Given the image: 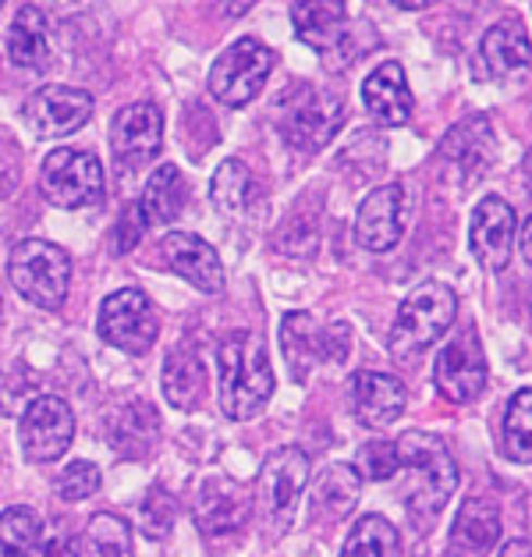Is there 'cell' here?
<instances>
[{
    "instance_id": "8992f818",
    "label": "cell",
    "mask_w": 532,
    "mask_h": 557,
    "mask_svg": "<svg viewBox=\"0 0 532 557\" xmlns=\"http://www.w3.org/2000/svg\"><path fill=\"white\" fill-rule=\"evenodd\" d=\"M274 50L259 44L256 36H245L231 44L210 67V92L231 111L252 103L263 92L270 72H274Z\"/></svg>"
},
{
    "instance_id": "d6a6232c",
    "label": "cell",
    "mask_w": 532,
    "mask_h": 557,
    "mask_svg": "<svg viewBox=\"0 0 532 557\" xmlns=\"http://www.w3.org/2000/svg\"><path fill=\"white\" fill-rule=\"evenodd\" d=\"M86 550L89 557H132V529L117 515H92Z\"/></svg>"
},
{
    "instance_id": "3957f363",
    "label": "cell",
    "mask_w": 532,
    "mask_h": 557,
    "mask_svg": "<svg viewBox=\"0 0 532 557\" xmlns=\"http://www.w3.org/2000/svg\"><path fill=\"white\" fill-rule=\"evenodd\" d=\"M458 312V295L441 281H426L419 284L401 302L398 320H394L387 348L394 359H416L419 351H426L436 345L441 337L451 331Z\"/></svg>"
},
{
    "instance_id": "4fadbf2b",
    "label": "cell",
    "mask_w": 532,
    "mask_h": 557,
    "mask_svg": "<svg viewBox=\"0 0 532 557\" xmlns=\"http://www.w3.org/2000/svg\"><path fill=\"white\" fill-rule=\"evenodd\" d=\"M341 121H345V103L331 92H302L298 100L288 103L281 121V135L288 139L295 149H323L334 139Z\"/></svg>"
},
{
    "instance_id": "d590c367",
    "label": "cell",
    "mask_w": 532,
    "mask_h": 557,
    "mask_svg": "<svg viewBox=\"0 0 532 557\" xmlns=\"http://www.w3.org/2000/svg\"><path fill=\"white\" fill-rule=\"evenodd\" d=\"M143 525H146V533L149 536H157V540H163L171 533V525H174V500L160 491V486H153L149 491V497L143 500Z\"/></svg>"
},
{
    "instance_id": "44dd1931",
    "label": "cell",
    "mask_w": 532,
    "mask_h": 557,
    "mask_svg": "<svg viewBox=\"0 0 532 557\" xmlns=\"http://www.w3.org/2000/svg\"><path fill=\"white\" fill-rule=\"evenodd\" d=\"M532 61V39L525 33V25L518 18H504L497 25H490L480 53H475V67L486 78H504L525 67Z\"/></svg>"
},
{
    "instance_id": "6da1fadb",
    "label": "cell",
    "mask_w": 532,
    "mask_h": 557,
    "mask_svg": "<svg viewBox=\"0 0 532 557\" xmlns=\"http://www.w3.org/2000/svg\"><path fill=\"white\" fill-rule=\"evenodd\" d=\"M401 458V480H405V505L412 511V519L430 529V522L447 508V500L455 497L458 486V466L444 441L430 437V433L408 430L398 441Z\"/></svg>"
},
{
    "instance_id": "1f68e13d",
    "label": "cell",
    "mask_w": 532,
    "mask_h": 557,
    "mask_svg": "<svg viewBox=\"0 0 532 557\" xmlns=\"http://www.w3.org/2000/svg\"><path fill=\"white\" fill-rule=\"evenodd\" d=\"M39 515L29 508H8L0 515V557H36L39 550Z\"/></svg>"
},
{
    "instance_id": "e575fe53",
    "label": "cell",
    "mask_w": 532,
    "mask_h": 557,
    "mask_svg": "<svg viewBox=\"0 0 532 557\" xmlns=\"http://www.w3.org/2000/svg\"><path fill=\"white\" fill-rule=\"evenodd\" d=\"M100 469L92 461H72L61 475H58V494L64 500H86L100 491Z\"/></svg>"
},
{
    "instance_id": "8fae6325",
    "label": "cell",
    "mask_w": 532,
    "mask_h": 557,
    "mask_svg": "<svg viewBox=\"0 0 532 557\" xmlns=\"http://www.w3.org/2000/svg\"><path fill=\"white\" fill-rule=\"evenodd\" d=\"M22 114L39 139H61L92 117V97L75 86H44L25 100Z\"/></svg>"
},
{
    "instance_id": "60d3db41",
    "label": "cell",
    "mask_w": 532,
    "mask_h": 557,
    "mask_svg": "<svg viewBox=\"0 0 532 557\" xmlns=\"http://www.w3.org/2000/svg\"><path fill=\"white\" fill-rule=\"evenodd\" d=\"M522 256H525V263L532 267V216L525 221V231H522Z\"/></svg>"
},
{
    "instance_id": "d4e9b609",
    "label": "cell",
    "mask_w": 532,
    "mask_h": 557,
    "mask_svg": "<svg viewBox=\"0 0 532 557\" xmlns=\"http://www.w3.org/2000/svg\"><path fill=\"white\" fill-rule=\"evenodd\" d=\"M8 58L18 67H29V72H44L50 64V39H47V18L39 8L25 4L15 22H11L8 33Z\"/></svg>"
},
{
    "instance_id": "5b68a950",
    "label": "cell",
    "mask_w": 532,
    "mask_h": 557,
    "mask_svg": "<svg viewBox=\"0 0 532 557\" xmlns=\"http://www.w3.org/2000/svg\"><path fill=\"white\" fill-rule=\"evenodd\" d=\"M306 483H309V458L302 447H277V451L267 455L256 480V511L270 529V536L288 533Z\"/></svg>"
},
{
    "instance_id": "e0dca14e",
    "label": "cell",
    "mask_w": 532,
    "mask_h": 557,
    "mask_svg": "<svg viewBox=\"0 0 532 557\" xmlns=\"http://www.w3.org/2000/svg\"><path fill=\"white\" fill-rule=\"evenodd\" d=\"M515 210L508 199L500 196H486L472 213V227H469V242L472 252L486 270H504L511 260V246H515Z\"/></svg>"
},
{
    "instance_id": "2e32d148",
    "label": "cell",
    "mask_w": 532,
    "mask_h": 557,
    "mask_svg": "<svg viewBox=\"0 0 532 557\" xmlns=\"http://www.w3.org/2000/svg\"><path fill=\"white\" fill-rule=\"evenodd\" d=\"M405 384L398 376L380 370H359L348 380V405L355 419L370 430H384L405 412Z\"/></svg>"
},
{
    "instance_id": "83f0119b",
    "label": "cell",
    "mask_w": 532,
    "mask_h": 557,
    "mask_svg": "<svg viewBox=\"0 0 532 557\" xmlns=\"http://www.w3.org/2000/svg\"><path fill=\"white\" fill-rule=\"evenodd\" d=\"M210 199L224 216H245L256 202V178L242 160H224L210 182Z\"/></svg>"
},
{
    "instance_id": "ffe728a7",
    "label": "cell",
    "mask_w": 532,
    "mask_h": 557,
    "mask_svg": "<svg viewBox=\"0 0 532 557\" xmlns=\"http://www.w3.org/2000/svg\"><path fill=\"white\" fill-rule=\"evenodd\" d=\"M362 100L380 128H401L412 117V89H408L405 67L398 61L380 64L362 83Z\"/></svg>"
},
{
    "instance_id": "cb8c5ba5",
    "label": "cell",
    "mask_w": 532,
    "mask_h": 557,
    "mask_svg": "<svg viewBox=\"0 0 532 557\" xmlns=\"http://www.w3.org/2000/svg\"><path fill=\"white\" fill-rule=\"evenodd\" d=\"M292 22H295V33L302 44L317 47L320 53H331L348 29V8L331 4V0H317V4H292Z\"/></svg>"
},
{
    "instance_id": "ab89813d",
    "label": "cell",
    "mask_w": 532,
    "mask_h": 557,
    "mask_svg": "<svg viewBox=\"0 0 532 557\" xmlns=\"http://www.w3.org/2000/svg\"><path fill=\"white\" fill-rule=\"evenodd\" d=\"M497 557H532V543L529 540H511Z\"/></svg>"
},
{
    "instance_id": "52a82bcc",
    "label": "cell",
    "mask_w": 532,
    "mask_h": 557,
    "mask_svg": "<svg viewBox=\"0 0 532 557\" xmlns=\"http://www.w3.org/2000/svg\"><path fill=\"white\" fill-rule=\"evenodd\" d=\"M39 188L61 210L97 207L103 199V168L86 149H53L39 171Z\"/></svg>"
},
{
    "instance_id": "4dcf8cb0",
    "label": "cell",
    "mask_w": 532,
    "mask_h": 557,
    "mask_svg": "<svg viewBox=\"0 0 532 557\" xmlns=\"http://www.w3.org/2000/svg\"><path fill=\"white\" fill-rule=\"evenodd\" d=\"M504 455L518 466H532V387L518 391L504 412Z\"/></svg>"
},
{
    "instance_id": "74e56055",
    "label": "cell",
    "mask_w": 532,
    "mask_h": 557,
    "mask_svg": "<svg viewBox=\"0 0 532 557\" xmlns=\"http://www.w3.org/2000/svg\"><path fill=\"white\" fill-rule=\"evenodd\" d=\"M351 351V331L348 323H331L323 334H320V356L331 359V362H345Z\"/></svg>"
},
{
    "instance_id": "f546056e",
    "label": "cell",
    "mask_w": 532,
    "mask_h": 557,
    "mask_svg": "<svg viewBox=\"0 0 532 557\" xmlns=\"http://www.w3.org/2000/svg\"><path fill=\"white\" fill-rule=\"evenodd\" d=\"M341 557H401V536L384 515H366L351 525Z\"/></svg>"
},
{
    "instance_id": "277c9868",
    "label": "cell",
    "mask_w": 532,
    "mask_h": 557,
    "mask_svg": "<svg viewBox=\"0 0 532 557\" xmlns=\"http://www.w3.org/2000/svg\"><path fill=\"white\" fill-rule=\"evenodd\" d=\"M8 274L15 292L39 309H61L72 288V260L61 246L44 238H25L11 249Z\"/></svg>"
},
{
    "instance_id": "f1b7e54d",
    "label": "cell",
    "mask_w": 532,
    "mask_h": 557,
    "mask_svg": "<svg viewBox=\"0 0 532 557\" xmlns=\"http://www.w3.org/2000/svg\"><path fill=\"white\" fill-rule=\"evenodd\" d=\"M281 345H284V356L292 362V376L302 384L320 359V334L309 312H288V317L281 320Z\"/></svg>"
},
{
    "instance_id": "836d02e7",
    "label": "cell",
    "mask_w": 532,
    "mask_h": 557,
    "mask_svg": "<svg viewBox=\"0 0 532 557\" xmlns=\"http://www.w3.org/2000/svg\"><path fill=\"white\" fill-rule=\"evenodd\" d=\"M401 458H398V441H370L359 447V475L362 480H373V483H384L398 472Z\"/></svg>"
},
{
    "instance_id": "b9f144b4",
    "label": "cell",
    "mask_w": 532,
    "mask_h": 557,
    "mask_svg": "<svg viewBox=\"0 0 532 557\" xmlns=\"http://www.w3.org/2000/svg\"><path fill=\"white\" fill-rule=\"evenodd\" d=\"M525 182H529V188H532V153H529V160H525Z\"/></svg>"
},
{
    "instance_id": "4316f807",
    "label": "cell",
    "mask_w": 532,
    "mask_h": 557,
    "mask_svg": "<svg viewBox=\"0 0 532 557\" xmlns=\"http://www.w3.org/2000/svg\"><path fill=\"white\" fill-rule=\"evenodd\" d=\"M143 210L149 221H157V224H171L177 221V216L185 213L188 207V182H185V174L177 171L174 164H160L153 174H149V182H146V193H143Z\"/></svg>"
},
{
    "instance_id": "603a6c76",
    "label": "cell",
    "mask_w": 532,
    "mask_h": 557,
    "mask_svg": "<svg viewBox=\"0 0 532 557\" xmlns=\"http://www.w3.org/2000/svg\"><path fill=\"white\" fill-rule=\"evenodd\" d=\"M359 491H362V475L355 466H326L317 480H312V497H309V511L320 515V519L334 522L351 515V508L359 505Z\"/></svg>"
},
{
    "instance_id": "9a60e30c",
    "label": "cell",
    "mask_w": 532,
    "mask_h": 557,
    "mask_svg": "<svg viewBox=\"0 0 532 557\" xmlns=\"http://www.w3.org/2000/svg\"><path fill=\"white\" fill-rule=\"evenodd\" d=\"M163 146V111L157 103H132L117 111L111 125V149L125 168L149 164Z\"/></svg>"
},
{
    "instance_id": "d6986e66",
    "label": "cell",
    "mask_w": 532,
    "mask_h": 557,
    "mask_svg": "<svg viewBox=\"0 0 532 557\" xmlns=\"http://www.w3.org/2000/svg\"><path fill=\"white\" fill-rule=\"evenodd\" d=\"M160 252L168 267L177 277H185L193 288L199 292H221L224 288V263L210 242H202L199 235H188V231H171L168 238L160 242Z\"/></svg>"
},
{
    "instance_id": "f35d334b",
    "label": "cell",
    "mask_w": 532,
    "mask_h": 557,
    "mask_svg": "<svg viewBox=\"0 0 532 557\" xmlns=\"http://www.w3.org/2000/svg\"><path fill=\"white\" fill-rule=\"evenodd\" d=\"M36 557H78L75 554V547L67 540H61V536H53V540H47L44 547L36 550Z\"/></svg>"
},
{
    "instance_id": "30bf717a",
    "label": "cell",
    "mask_w": 532,
    "mask_h": 557,
    "mask_svg": "<svg viewBox=\"0 0 532 557\" xmlns=\"http://www.w3.org/2000/svg\"><path fill=\"white\" fill-rule=\"evenodd\" d=\"M75 437V416L58 394L29 401L22 416V451L29 461H58Z\"/></svg>"
},
{
    "instance_id": "8d00e7d4",
    "label": "cell",
    "mask_w": 532,
    "mask_h": 557,
    "mask_svg": "<svg viewBox=\"0 0 532 557\" xmlns=\"http://www.w3.org/2000/svg\"><path fill=\"white\" fill-rule=\"evenodd\" d=\"M146 227H149V216H146V210H143V202H132V207H128L125 213H121V221L114 224V252H117V256L132 252V249L143 242Z\"/></svg>"
},
{
    "instance_id": "7a4b0ae2",
    "label": "cell",
    "mask_w": 532,
    "mask_h": 557,
    "mask_svg": "<svg viewBox=\"0 0 532 557\" xmlns=\"http://www.w3.org/2000/svg\"><path fill=\"white\" fill-rule=\"evenodd\" d=\"M216 362H221V409L227 419L245 423L256 419L274 398V370H270V356L263 337L252 331L231 334L227 342L216 348Z\"/></svg>"
},
{
    "instance_id": "484cf974",
    "label": "cell",
    "mask_w": 532,
    "mask_h": 557,
    "mask_svg": "<svg viewBox=\"0 0 532 557\" xmlns=\"http://www.w3.org/2000/svg\"><path fill=\"white\" fill-rule=\"evenodd\" d=\"M163 398H168L177 412H193L207 398V370L188 351H174L163 362Z\"/></svg>"
},
{
    "instance_id": "7402d4cb",
    "label": "cell",
    "mask_w": 532,
    "mask_h": 557,
    "mask_svg": "<svg viewBox=\"0 0 532 557\" xmlns=\"http://www.w3.org/2000/svg\"><path fill=\"white\" fill-rule=\"evenodd\" d=\"M500 540V511L494 497H469L461 505L455 529H451V550L458 557H483L494 550Z\"/></svg>"
},
{
    "instance_id": "7c38bea8",
    "label": "cell",
    "mask_w": 532,
    "mask_h": 557,
    "mask_svg": "<svg viewBox=\"0 0 532 557\" xmlns=\"http://www.w3.org/2000/svg\"><path fill=\"white\" fill-rule=\"evenodd\" d=\"M433 380H436V391L455 405H469L480 398L486 387V359L472 331L455 337V342L436 356Z\"/></svg>"
},
{
    "instance_id": "5bb4252c",
    "label": "cell",
    "mask_w": 532,
    "mask_h": 557,
    "mask_svg": "<svg viewBox=\"0 0 532 557\" xmlns=\"http://www.w3.org/2000/svg\"><path fill=\"white\" fill-rule=\"evenodd\" d=\"M252 515V500L235 480H207L196 500V525L210 543L235 540Z\"/></svg>"
},
{
    "instance_id": "ac0fdd59",
    "label": "cell",
    "mask_w": 532,
    "mask_h": 557,
    "mask_svg": "<svg viewBox=\"0 0 532 557\" xmlns=\"http://www.w3.org/2000/svg\"><path fill=\"white\" fill-rule=\"evenodd\" d=\"M401 210H405V188L401 185H380L362 199L355 213V242L370 252H387L401 238Z\"/></svg>"
},
{
    "instance_id": "9c48e42d",
    "label": "cell",
    "mask_w": 532,
    "mask_h": 557,
    "mask_svg": "<svg viewBox=\"0 0 532 557\" xmlns=\"http://www.w3.org/2000/svg\"><path fill=\"white\" fill-rule=\"evenodd\" d=\"M436 157H441V168L447 178H455V185L469 188V182L486 174L497 157V139H494V128H490V117L472 114L461 121V125H455L444 135Z\"/></svg>"
},
{
    "instance_id": "ba28073f",
    "label": "cell",
    "mask_w": 532,
    "mask_h": 557,
    "mask_svg": "<svg viewBox=\"0 0 532 557\" xmlns=\"http://www.w3.org/2000/svg\"><path fill=\"white\" fill-rule=\"evenodd\" d=\"M160 320L149 295L139 288L114 292L100 306V337L125 356H146L157 345Z\"/></svg>"
}]
</instances>
